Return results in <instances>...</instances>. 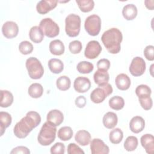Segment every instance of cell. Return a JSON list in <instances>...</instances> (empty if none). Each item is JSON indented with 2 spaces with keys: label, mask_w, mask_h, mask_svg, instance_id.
<instances>
[{
  "label": "cell",
  "mask_w": 154,
  "mask_h": 154,
  "mask_svg": "<svg viewBox=\"0 0 154 154\" xmlns=\"http://www.w3.org/2000/svg\"><path fill=\"white\" fill-rule=\"evenodd\" d=\"M58 1L55 0H42L36 5L37 11L40 14L48 13L55 8L57 5Z\"/></svg>",
  "instance_id": "14"
},
{
  "label": "cell",
  "mask_w": 154,
  "mask_h": 154,
  "mask_svg": "<svg viewBox=\"0 0 154 154\" xmlns=\"http://www.w3.org/2000/svg\"><path fill=\"white\" fill-rule=\"evenodd\" d=\"M102 122L104 126L106 128L109 129H112L117 124V116L113 112H108L103 116Z\"/></svg>",
  "instance_id": "19"
},
{
  "label": "cell",
  "mask_w": 154,
  "mask_h": 154,
  "mask_svg": "<svg viewBox=\"0 0 154 154\" xmlns=\"http://www.w3.org/2000/svg\"><path fill=\"white\" fill-rule=\"evenodd\" d=\"M141 144L145 149L146 153L152 154L154 151V137L153 135L146 134L140 138Z\"/></svg>",
  "instance_id": "16"
},
{
  "label": "cell",
  "mask_w": 154,
  "mask_h": 154,
  "mask_svg": "<svg viewBox=\"0 0 154 154\" xmlns=\"http://www.w3.org/2000/svg\"><path fill=\"white\" fill-rule=\"evenodd\" d=\"M146 63L143 58L136 57L134 58L129 67L131 74L134 76H140L146 71Z\"/></svg>",
  "instance_id": "9"
},
{
  "label": "cell",
  "mask_w": 154,
  "mask_h": 154,
  "mask_svg": "<svg viewBox=\"0 0 154 154\" xmlns=\"http://www.w3.org/2000/svg\"><path fill=\"white\" fill-rule=\"evenodd\" d=\"M139 102L141 107L145 110H149L153 106V102L150 96L138 97Z\"/></svg>",
  "instance_id": "38"
},
{
  "label": "cell",
  "mask_w": 154,
  "mask_h": 154,
  "mask_svg": "<svg viewBox=\"0 0 154 154\" xmlns=\"http://www.w3.org/2000/svg\"><path fill=\"white\" fill-rule=\"evenodd\" d=\"M93 79L94 82L97 84L98 86H100L108 82L109 75L107 71L97 69V70L94 73Z\"/></svg>",
  "instance_id": "23"
},
{
  "label": "cell",
  "mask_w": 154,
  "mask_h": 154,
  "mask_svg": "<svg viewBox=\"0 0 154 154\" xmlns=\"http://www.w3.org/2000/svg\"><path fill=\"white\" fill-rule=\"evenodd\" d=\"M76 69L79 73L82 74H87L90 73L93 71L94 69V66L89 61H82L79 62L77 64Z\"/></svg>",
  "instance_id": "35"
},
{
  "label": "cell",
  "mask_w": 154,
  "mask_h": 154,
  "mask_svg": "<svg viewBox=\"0 0 154 154\" xmlns=\"http://www.w3.org/2000/svg\"><path fill=\"white\" fill-rule=\"evenodd\" d=\"M102 51V47L96 40L90 41L85 49L84 55L87 58L94 59L97 58Z\"/></svg>",
  "instance_id": "10"
},
{
  "label": "cell",
  "mask_w": 154,
  "mask_h": 154,
  "mask_svg": "<svg viewBox=\"0 0 154 154\" xmlns=\"http://www.w3.org/2000/svg\"><path fill=\"white\" fill-rule=\"evenodd\" d=\"M28 93L29 96L32 98H39L43 94V88L39 83H33L28 87Z\"/></svg>",
  "instance_id": "28"
},
{
  "label": "cell",
  "mask_w": 154,
  "mask_h": 154,
  "mask_svg": "<svg viewBox=\"0 0 154 154\" xmlns=\"http://www.w3.org/2000/svg\"><path fill=\"white\" fill-rule=\"evenodd\" d=\"M48 67L52 73L58 74L63 70L64 64L60 59L52 58L48 61Z\"/></svg>",
  "instance_id": "25"
},
{
  "label": "cell",
  "mask_w": 154,
  "mask_h": 154,
  "mask_svg": "<svg viewBox=\"0 0 154 154\" xmlns=\"http://www.w3.org/2000/svg\"><path fill=\"white\" fill-rule=\"evenodd\" d=\"M90 150L92 154H107L109 152V147L99 138H94L91 140Z\"/></svg>",
  "instance_id": "12"
},
{
  "label": "cell",
  "mask_w": 154,
  "mask_h": 154,
  "mask_svg": "<svg viewBox=\"0 0 154 154\" xmlns=\"http://www.w3.org/2000/svg\"><path fill=\"white\" fill-rule=\"evenodd\" d=\"M39 27L42 30L44 35L49 38L57 36L60 32L58 25L51 18H45L39 23Z\"/></svg>",
  "instance_id": "7"
},
{
  "label": "cell",
  "mask_w": 154,
  "mask_h": 154,
  "mask_svg": "<svg viewBox=\"0 0 154 154\" xmlns=\"http://www.w3.org/2000/svg\"><path fill=\"white\" fill-rule=\"evenodd\" d=\"M144 55L149 61L154 60V47L152 45L147 46L144 49Z\"/></svg>",
  "instance_id": "41"
},
{
  "label": "cell",
  "mask_w": 154,
  "mask_h": 154,
  "mask_svg": "<svg viewBox=\"0 0 154 154\" xmlns=\"http://www.w3.org/2000/svg\"><path fill=\"white\" fill-rule=\"evenodd\" d=\"M29 76L33 79H40L44 74V69L40 61L35 57L28 58L25 63Z\"/></svg>",
  "instance_id": "5"
},
{
  "label": "cell",
  "mask_w": 154,
  "mask_h": 154,
  "mask_svg": "<svg viewBox=\"0 0 154 154\" xmlns=\"http://www.w3.org/2000/svg\"><path fill=\"white\" fill-rule=\"evenodd\" d=\"M57 128L52 123L46 122L42 126L37 137L38 142L42 146H46L52 144L56 137Z\"/></svg>",
  "instance_id": "3"
},
{
  "label": "cell",
  "mask_w": 154,
  "mask_h": 154,
  "mask_svg": "<svg viewBox=\"0 0 154 154\" xmlns=\"http://www.w3.org/2000/svg\"><path fill=\"white\" fill-rule=\"evenodd\" d=\"M73 87L78 93H85L90 88L91 82L87 77L78 76L74 81Z\"/></svg>",
  "instance_id": "13"
},
{
  "label": "cell",
  "mask_w": 154,
  "mask_h": 154,
  "mask_svg": "<svg viewBox=\"0 0 154 154\" xmlns=\"http://www.w3.org/2000/svg\"><path fill=\"white\" fill-rule=\"evenodd\" d=\"M73 132L69 126H63L58 131V137L62 141H68L72 138Z\"/></svg>",
  "instance_id": "30"
},
{
  "label": "cell",
  "mask_w": 154,
  "mask_h": 154,
  "mask_svg": "<svg viewBox=\"0 0 154 154\" xmlns=\"http://www.w3.org/2000/svg\"><path fill=\"white\" fill-rule=\"evenodd\" d=\"M81 17L75 14H69L65 19V31L67 35L75 37L79 35L81 29Z\"/></svg>",
  "instance_id": "4"
},
{
  "label": "cell",
  "mask_w": 154,
  "mask_h": 154,
  "mask_svg": "<svg viewBox=\"0 0 154 154\" xmlns=\"http://www.w3.org/2000/svg\"><path fill=\"white\" fill-rule=\"evenodd\" d=\"M10 153H23V154H29L30 153L29 150L25 146H17L14 148Z\"/></svg>",
  "instance_id": "44"
},
{
  "label": "cell",
  "mask_w": 154,
  "mask_h": 154,
  "mask_svg": "<svg viewBox=\"0 0 154 154\" xmlns=\"http://www.w3.org/2000/svg\"><path fill=\"white\" fill-rule=\"evenodd\" d=\"M19 50L22 54L28 55L32 52L33 46L28 41H22L19 45Z\"/></svg>",
  "instance_id": "37"
},
{
  "label": "cell",
  "mask_w": 154,
  "mask_h": 154,
  "mask_svg": "<svg viewBox=\"0 0 154 154\" xmlns=\"http://www.w3.org/2000/svg\"><path fill=\"white\" fill-rule=\"evenodd\" d=\"M12 118L11 115L4 111L0 112V126H1V136H2L7 128L11 123Z\"/></svg>",
  "instance_id": "26"
},
{
  "label": "cell",
  "mask_w": 154,
  "mask_h": 154,
  "mask_svg": "<svg viewBox=\"0 0 154 154\" xmlns=\"http://www.w3.org/2000/svg\"><path fill=\"white\" fill-rule=\"evenodd\" d=\"M91 138V137L90 134L86 130H79L75 135V141L77 143L82 146H85L89 144Z\"/></svg>",
  "instance_id": "20"
},
{
  "label": "cell",
  "mask_w": 154,
  "mask_h": 154,
  "mask_svg": "<svg viewBox=\"0 0 154 154\" xmlns=\"http://www.w3.org/2000/svg\"><path fill=\"white\" fill-rule=\"evenodd\" d=\"M122 40V33L116 28H112L106 30L101 37L102 43L108 52L111 54H116L120 51V44Z\"/></svg>",
  "instance_id": "2"
},
{
  "label": "cell",
  "mask_w": 154,
  "mask_h": 154,
  "mask_svg": "<svg viewBox=\"0 0 154 154\" xmlns=\"http://www.w3.org/2000/svg\"><path fill=\"white\" fill-rule=\"evenodd\" d=\"M145 127V122L144 119L141 116L133 117L129 122L130 130L135 133L138 134L141 132Z\"/></svg>",
  "instance_id": "15"
},
{
  "label": "cell",
  "mask_w": 154,
  "mask_h": 154,
  "mask_svg": "<svg viewBox=\"0 0 154 154\" xmlns=\"http://www.w3.org/2000/svg\"><path fill=\"white\" fill-rule=\"evenodd\" d=\"M13 102V96L8 90H1L0 106L2 108H7Z\"/></svg>",
  "instance_id": "27"
},
{
  "label": "cell",
  "mask_w": 154,
  "mask_h": 154,
  "mask_svg": "<svg viewBox=\"0 0 154 154\" xmlns=\"http://www.w3.org/2000/svg\"><path fill=\"white\" fill-rule=\"evenodd\" d=\"M57 88L61 91H66L70 88L71 85V81L67 76H61L59 77L56 81Z\"/></svg>",
  "instance_id": "33"
},
{
  "label": "cell",
  "mask_w": 154,
  "mask_h": 154,
  "mask_svg": "<svg viewBox=\"0 0 154 154\" xmlns=\"http://www.w3.org/2000/svg\"><path fill=\"white\" fill-rule=\"evenodd\" d=\"M50 152L52 154H63L65 152V146L62 143H56L51 147Z\"/></svg>",
  "instance_id": "40"
},
{
  "label": "cell",
  "mask_w": 154,
  "mask_h": 154,
  "mask_svg": "<svg viewBox=\"0 0 154 154\" xmlns=\"http://www.w3.org/2000/svg\"><path fill=\"white\" fill-rule=\"evenodd\" d=\"M41 122L40 114L34 111H29L14 127L13 132L19 138H25Z\"/></svg>",
  "instance_id": "1"
},
{
  "label": "cell",
  "mask_w": 154,
  "mask_h": 154,
  "mask_svg": "<svg viewBox=\"0 0 154 154\" xmlns=\"http://www.w3.org/2000/svg\"><path fill=\"white\" fill-rule=\"evenodd\" d=\"M47 121L55 126L60 125L64 120V116L62 112L58 109L51 110L47 114Z\"/></svg>",
  "instance_id": "17"
},
{
  "label": "cell",
  "mask_w": 154,
  "mask_h": 154,
  "mask_svg": "<svg viewBox=\"0 0 154 154\" xmlns=\"http://www.w3.org/2000/svg\"><path fill=\"white\" fill-rule=\"evenodd\" d=\"M82 48V43L79 40H73L69 43V49L70 52L73 54H79Z\"/></svg>",
  "instance_id": "39"
},
{
  "label": "cell",
  "mask_w": 154,
  "mask_h": 154,
  "mask_svg": "<svg viewBox=\"0 0 154 154\" xmlns=\"http://www.w3.org/2000/svg\"><path fill=\"white\" fill-rule=\"evenodd\" d=\"M67 153L69 154H84V152L76 144L72 143L67 146Z\"/></svg>",
  "instance_id": "42"
},
{
  "label": "cell",
  "mask_w": 154,
  "mask_h": 154,
  "mask_svg": "<svg viewBox=\"0 0 154 154\" xmlns=\"http://www.w3.org/2000/svg\"><path fill=\"white\" fill-rule=\"evenodd\" d=\"M79 8L84 13L91 11L94 7V2L93 0H76Z\"/></svg>",
  "instance_id": "31"
},
{
  "label": "cell",
  "mask_w": 154,
  "mask_h": 154,
  "mask_svg": "<svg viewBox=\"0 0 154 154\" xmlns=\"http://www.w3.org/2000/svg\"><path fill=\"white\" fill-rule=\"evenodd\" d=\"M146 7L150 10H153L154 8V1L153 0H146L144 1Z\"/></svg>",
  "instance_id": "46"
},
{
  "label": "cell",
  "mask_w": 154,
  "mask_h": 154,
  "mask_svg": "<svg viewBox=\"0 0 154 154\" xmlns=\"http://www.w3.org/2000/svg\"><path fill=\"white\" fill-rule=\"evenodd\" d=\"M30 40L35 43H40L44 38V34L38 26H32L29 32Z\"/></svg>",
  "instance_id": "24"
},
{
  "label": "cell",
  "mask_w": 154,
  "mask_h": 154,
  "mask_svg": "<svg viewBox=\"0 0 154 154\" xmlns=\"http://www.w3.org/2000/svg\"><path fill=\"white\" fill-rule=\"evenodd\" d=\"M109 106L114 110H120L125 106V100L123 97L119 96L112 97L109 100Z\"/></svg>",
  "instance_id": "29"
},
{
  "label": "cell",
  "mask_w": 154,
  "mask_h": 154,
  "mask_svg": "<svg viewBox=\"0 0 154 154\" xmlns=\"http://www.w3.org/2000/svg\"><path fill=\"white\" fill-rule=\"evenodd\" d=\"M115 83L118 89L125 91L129 88L131 85V79L126 74L120 73L116 76Z\"/></svg>",
  "instance_id": "18"
},
{
  "label": "cell",
  "mask_w": 154,
  "mask_h": 154,
  "mask_svg": "<svg viewBox=\"0 0 154 154\" xmlns=\"http://www.w3.org/2000/svg\"><path fill=\"white\" fill-rule=\"evenodd\" d=\"M123 133L120 128H115L112 129L109 135V139L111 143L112 144H119L123 139Z\"/></svg>",
  "instance_id": "32"
},
{
  "label": "cell",
  "mask_w": 154,
  "mask_h": 154,
  "mask_svg": "<svg viewBox=\"0 0 154 154\" xmlns=\"http://www.w3.org/2000/svg\"><path fill=\"white\" fill-rule=\"evenodd\" d=\"M75 103L77 107L79 108H84L86 105V99L83 96H79L76 98Z\"/></svg>",
  "instance_id": "45"
},
{
  "label": "cell",
  "mask_w": 154,
  "mask_h": 154,
  "mask_svg": "<svg viewBox=\"0 0 154 154\" xmlns=\"http://www.w3.org/2000/svg\"><path fill=\"white\" fill-rule=\"evenodd\" d=\"M138 144V139L135 136H129L126 138L124 143V148L128 152L135 150Z\"/></svg>",
  "instance_id": "34"
},
{
  "label": "cell",
  "mask_w": 154,
  "mask_h": 154,
  "mask_svg": "<svg viewBox=\"0 0 154 154\" xmlns=\"http://www.w3.org/2000/svg\"><path fill=\"white\" fill-rule=\"evenodd\" d=\"M84 28L87 32L91 35L99 34L101 28V19L97 14H91L88 16L84 23Z\"/></svg>",
  "instance_id": "8"
},
{
  "label": "cell",
  "mask_w": 154,
  "mask_h": 154,
  "mask_svg": "<svg viewBox=\"0 0 154 154\" xmlns=\"http://www.w3.org/2000/svg\"><path fill=\"white\" fill-rule=\"evenodd\" d=\"M97 67L99 70L108 71L110 67V61L106 58L100 59L97 63Z\"/></svg>",
  "instance_id": "43"
},
{
  "label": "cell",
  "mask_w": 154,
  "mask_h": 154,
  "mask_svg": "<svg viewBox=\"0 0 154 154\" xmlns=\"http://www.w3.org/2000/svg\"><path fill=\"white\" fill-rule=\"evenodd\" d=\"M50 52L55 55H61L64 54L65 48L63 43L60 40H54L51 41L49 46Z\"/></svg>",
  "instance_id": "22"
},
{
  "label": "cell",
  "mask_w": 154,
  "mask_h": 154,
  "mask_svg": "<svg viewBox=\"0 0 154 154\" xmlns=\"http://www.w3.org/2000/svg\"><path fill=\"white\" fill-rule=\"evenodd\" d=\"M19 32V27L17 23L13 21L5 22L2 26V32L3 35L7 38H13L16 37Z\"/></svg>",
  "instance_id": "11"
},
{
  "label": "cell",
  "mask_w": 154,
  "mask_h": 154,
  "mask_svg": "<svg viewBox=\"0 0 154 154\" xmlns=\"http://www.w3.org/2000/svg\"><path fill=\"white\" fill-rule=\"evenodd\" d=\"M135 93L138 97H143V96H150L152 93V90L147 85L141 84L137 87L135 89Z\"/></svg>",
  "instance_id": "36"
},
{
  "label": "cell",
  "mask_w": 154,
  "mask_h": 154,
  "mask_svg": "<svg viewBox=\"0 0 154 154\" xmlns=\"http://www.w3.org/2000/svg\"><path fill=\"white\" fill-rule=\"evenodd\" d=\"M112 86L108 83L98 86L91 91L90 99L93 103H100L112 93Z\"/></svg>",
  "instance_id": "6"
},
{
  "label": "cell",
  "mask_w": 154,
  "mask_h": 154,
  "mask_svg": "<svg viewBox=\"0 0 154 154\" xmlns=\"http://www.w3.org/2000/svg\"><path fill=\"white\" fill-rule=\"evenodd\" d=\"M137 7L133 4L125 5L122 10L123 16L127 20H132L134 19L137 15Z\"/></svg>",
  "instance_id": "21"
}]
</instances>
